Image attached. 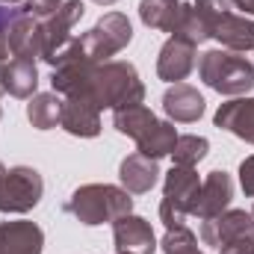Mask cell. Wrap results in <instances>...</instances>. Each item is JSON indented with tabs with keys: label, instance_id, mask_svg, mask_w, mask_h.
I'll list each match as a JSON object with an SVG mask.
<instances>
[{
	"label": "cell",
	"instance_id": "obj_1",
	"mask_svg": "<svg viewBox=\"0 0 254 254\" xmlns=\"http://www.w3.org/2000/svg\"><path fill=\"white\" fill-rule=\"evenodd\" d=\"M86 98L95 101L98 110H122V107H133L145 101V86L133 63L107 60L95 65Z\"/></svg>",
	"mask_w": 254,
	"mask_h": 254
},
{
	"label": "cell",
	"instance_id": "obj_2",
	"mask_svg": "<svg viewBox=\"0 0 254 254\" xmlns=\"http://www.w3.org/2000/svg\"><path fill=\"white\" fill-rule=\"evenodd\" d=\"M65 210L95 228V225H104V222H116L127 213H133V198L125 187H113V184H86L80 190L71 192V198L65 201Z\"/></svg>",
	"mask_w": 254,
	"mask_h": 254
},
{
	"label": "cell",
	"instance_id": "obj_3",
	"mask_svg": "<svg viewBox=\"0 0 254 254\" xmlns=\"http://www.w3.org/2000/svg\"><path fill=\"white\" fill-rule=\"evenodd\" d=\"M198 74L213 92L228 98L249 95L254 89V65L249 63L246 54L237 51H225V48L207 51L198 63Z\"/></svg>",
	"mask_w": 254,
	"mask_h": 254
},
{
	"label": "cell",
	"instance_id": "obj_4",
	"mask_svg": "<svg viewBox=\"0 0 254 254\" xmlns=\"http://www.w3.org/2000/svg\"><path fill=\"white\" fill-rule=\"evenodd\" d=\"M201 192V178L190 166H172L166 181H163V204H160V219L166 231L184 228L187 216L195 207V198Z\"/></svg>",
	"mask_w": 254,
	"mask_h": 254
},
{
	"label": "cell",
	"instance_id": "obj_5",
	"mask_svg": "<svg viewBox=\"0 0 254 254\" xmlns=\"http://www.w3.org/2000/svg\"><path fill=\"white\" fill-rule=\"evenodd\" d=\"M133 42V24L122 12H107L89 33L80 36V48L92 63H107Z\"/></svg>",
	"mask_w": 254,
	"mask_h": 254
},
{
	"label": "cell",
	"instance_id": "obj_6",
	"mask_svg": "<svg viewBox=\"0 0 254 254\" xmlns=\"http://www.w3.org/2000/svg\"><path fill=\"white\" fill-rule=\"evenodd\" d=\"M86 15V6L80 0H65L60 9H54L51 15L42 18V60L54 65L60 60L65 48L74 42L71 30L77 27V21Z\"/></svg>",
	"mask_w": 254,
	"mask_h": 254
},
{
	"label": "cell",
	"instance_id": "obj_7",
	"mask_svg": "<svg viewBox=\"0 0 254 254\" xmlns=\"http://www.w3.org/2000/svg\"><path fill=\"white\" fill-rule=\"evenodd\" d=\"M45 192V181L33 166H15L0 184V213H30Z\"/></svg>",
	"mask_w": 254,
	"mask_h": 254
},
{
	"label": "cell",
	"instance_id": "obj_8",
	"mask_svg": "<svg viewBox=\"0 0 254 254\" xmlns=\"http://www.w3.org/2000/svg\"><path fill=\"white\" fill-rule=\"evenodd\" d=\"M113 243H116V254H154L160 249L151 222L133 213L113 222Z\"/></svg>",
	"mask_w": 254,
	"mask_h": 254
},
{
	"label": "cell",
	"instance_id": "obj_9",
	"mask_svg": "<svg viewBox=\"0 0 254 254\" xmlns=\"http://www.w3.org/2000/svg\"><path fill=\"white\" fill-rule=\"evenodd\" d=\"M210 39H216L225 51H237V54H254V21L237 12H222L213 27H210Z\"/></svg>",
	"mask_w": 254,
	"mask_h": 254
},
{
	"label": "cell",
	"instance_id": "obj_10",
	"mask_svg": "<svg viewBox=\"0 0 254 254\" xmlns=\"http://www.w3.org/2000/svg\"><path fill=\"white\" fill-rule=\"evenodd\" d=\"M252 231H254L252 213H246V210H225V213H219L213 219H204L201 240L207 246H213V249H222V246H228V243H234V240H240V237H246Z\"/></svg>",
	"mask_w": 254,
	"mask_h": 254
},
{
	"label": "cell",
	"instance_id": "obj_11",
	"mask_svg": "<svg viewBox=\"0 0 254 254\" xmlns=\"http://www.w3.org/2000/svg\"><path fill=\"white\" fill-rule=\"evenodd\" d=\"M231 198H234V181H231V175L222 172V169H216V172H210L201 181V192L195 198L192 216H198L201 222L204 219H213V216H219V213L228 210Z\"/></svg>",
	"mask_w": 254,
	"mask_h": 254
},
{
	"label": "cell",
	"instance_id": "obj_12",
	"mask_svg": "<svg viewBox=\"0 0 254 254\" xmlns=\"http://www.w3.org/2000/svg\"><path fill=\"white\" fill-rule=\"evenodd\" d=\"M195 45L184 42V39H169L163 48H160V57H157V77L166 80V83H181L192 74V68L198 63L195 57Z\"/></svg>",
	"mask_w": 254,
	"mask_h": 254
},
{
	"label": "cell",
	"instance_id": "obj_13",
	"mask_svg": "<svg viewBox=\"0 0 254 254\" xmlns=\"http://www.w3.org/2000/svg\"><path fill=\"white\" fill-rule=\"evenodd\" d=\"M60 127L65 133H71V136L95 139L101 133V110L89 98H65Z\"/></svg>",
	"mask_w": 254,
	"mask_h": 254
},
{
	"label": "cell",
	"instance_id": "obj_14",
	"mask_svg": "<svg viewBox=\"0 0 254 254\" xmlns=\"http://www.w3.org/2000/svg\"><path fill=\"white\" fill-rule=\"evenodd\" d=\"M163 110L172 122H184L192 125L204 116V98L201 92L190 83H172L163 95Z\"/></svg>",
	"mask_w": 254,
	"mask_h": 254
},
{
	"label": "cell",
	"instance_id": "obj_15",
	"mask_svg": "<svg viewBox=\"0 0 254 254\" xmlns=\"http://www.w3.org/2000/svg\"><path fill=\"white\" fill-rule=\"evenodd\" d=\"M216 127L234 133L237 139L254 145V98H234L228 104H222L213 116Z\"/></svg>",
	"mask_w": 254,
	"mask_h": 254
},
{
	"label": "cell",
	"instance_id": "obj_16",
	"mask_svg": "<svg viewBox=\"0 0 254 254\" xmlns=\"http://www.w3.org/2000/svg\"><path fill=\"white\" fill-rule=\"evenodd\" d=\"M9 51L18 60L42 57V18L39 15L27 12L9 24Z\"/></svg>",
	"mask_w": 254,
	"mask_h": 254
},
{
	"label": "cell",
	"instance_id": "obj_17",
	"mask_svg": "<svg viewBox=\"0 0 254 254\" xmlns=\"http://www.w3.org/2000/svg\"><path fill=\"white\" fill-rule=\"evenodd\" d=\"M119 181H122V187H125L130 195H145V192H151L157 187V181H160V166H157V160H151V157H145V154H130L122 160V166H119Z\"/></svg>",
	"mask_w": 254,
	"mask_h": 254
},
{
	"label": "cell",
	"instance_id": "obj_18",
	"mask_svg": "<svg viewBox=\"0 0 254 254\" xmlns=\"http://www.w3.org/2000/svg\"><path fill=\"white\" fill-rule=\"evenodd\" d=\"M45 234L36 222H0V254H42Z\"/></svg>",
	"mask_w": 254,
	"mask_h": 254
},
{
	"label": "cell",
	"instance_id": "obj_19",
	"mask_svg": "<svg viewBox=\"0 0 254 254\" xmlns=\"http://www.w3.org/2000/svg\"><path fill=\"white\" fill-rule=\"evenodd\" d=\"M3 83H6V92L12 98H21V101H30L39 89V68L36 60H18L12 57V63L3 68Z\"/></svg>",
	"mask_w": 254,
	"mask_h": 254
},
{
	"label": "cell",
	"instance_id": "obj_20",
	"mask_svg": "<svg viewBox=\"0 0 254 254\" xmlns=\"http://www.w3.org/2000/svg\"><path fill=\"white\" fill-rule=\"evenodd\" d=\"M157 122H160V119H157L145 104H133V107L113 110V127H116L122 136H130L133 142H139Z\"/></svg>",
	"mask_w": 254,
	"mask_h": 254
},
{
	"label": "cell",
	"instance_id": "obj_21",
	"mask_svg": "<svg viewBox=\"0 0 254 254\" xmlns=\"http://www.w3.org/2000/svg\"><path fill=\"white\" fill-rule=\"evenodd\" d=\"M63 98L57 92H39L27 104V119L36 130H54L63 119Z\"/></svg>",
	"mask_w": 254,
	"mask_h": 254
},
{
	"label": "cell",
	"instance_id": "obj_22",
	"mask_svg": "<svg viewBox=\"0 0 254 254\" xmlns=\"http://www.w3.org/2000/svg\"><path fill=\"white\" fill-rule=\"evenodd\" d=\"M178 15H181V0H142L139 3V18L151 30L175 33Z\"/></svg>",
	"mask_w": 254,
	"mask_h": 254
},
{
	"label": "cell",
	"instance_id": "obj_23",
	"mask_svg": "<svg viewBox=\"0 0 254 254\" xmlns=\"http://www.w3.org/2000/svg\"><path fill=\"white\" fill-rule=\"evenodd\" d=\"M175 142H178V130L172 122H157L136 145H139V154L151 157V160H160V157H169L175 151Z\"/></svg>",
	"mask_w": 254,
	"mask_h": 254
},
{
	"label": "cell",
	"instance_id": "obj_24",
	"mask_svg": "<svg viewBox=\"0 0 254 254\" xmlns=\"http://www.w3.org/2000/svg\"><path fill=\"white\" fill-rule=\"evenodd\" d=\"M175 39H184V42H190V45H204L207 39H210V30H207V24H204V18L198 15V9L192 6V3H181V15H178V24H175V33H172Z\"/></svg>",
	"mask_w": 254,
	"mask_h": 254
},
{
	"label": "cell",
	"instance_id": "obj_25",
	"mask_svg": "<svg viewBox=\"0 0 254 254\" xmlns=\"http://www.w3.org/2000/svg\"><path fill=\"white\" fill-rule=\"evenodd\" d=\"M207 151H210V142H207L204 136L187 133V136H178L175 151H172L169 157L175 160V166H190V169H195V166L207 157Z\"/></svg>",
	"mask_w": 254,
	"mask_h": 254
},
{
	"label": "cell",
	"instance_id": "obj_26",
	"mask_svg": "<svg viewBox=\"0 0 254 254\" xmlns=\"http://www.w3.org/2000/svg\"><path fill=\"white\" fill-rule=\"evenodd\" d=\"M160 249H163V254H204V252H198V237L192 234L187 225L166 231V237L160 240Z\"/></svg>",
	"mask_w": 254,
	"mask_h": 254
},
{
	"label": "cell",
	"instance_id": "obj_27",
	"mask_svg": "<svg viewBox=\"0 0 254 254\" xmlns=\"http://www.w3.org/2000/svg\"><path fill=\"white\" fill-rule=\"evenodd\" d=\"M240 187L249 198H254V157H246L240 163Z\"/></svg>",
	"mask_w": 254,
	"mask_h": 254
},
{
	"label": "cell",
	"instance_id": "obj_28",
	"mask_svg": "<svg viewBox=\"0 0 254 254\" xmlns=\"http://www.w3.org/2000/svg\"><path fill=\"white\" fill-rule=\"evenodd\" d=\"M219 252L222 254H254V231L246 234V237H240V240H234V243H228V246H222Z\"/></svg>",
	"mask_w": 254,
	"mask_h": 254
},
{
	"label": "cell",
	"instance_id": "obj_29",
	"mask_svg": "<svg viewBox=\"0 0 254 254\" xmlns=\"http://www.w3.org/2000/svg\"><path fill=\"white\" fill-rule=\"evenodd\" d=\"M65 0H30V12L33 15H39V18H45V15H51L54 9H60Z\"/></svg>",
	"mask_w": 254,
	"mask_h": 254
},
{
	"label": "cell",
	"instance_id": "obj_30",
	"mask_svg": "<svg viewBox=\"0 0 254 254\" xmlns=\"http://www.w3.org/2000/svg\"><path fill=\"white\" fill-rule=\"evenodd\" d=\"M9 30H0V71L9 65Z\"/></svg>",
	"mask_w": 254,
	"mask_h": 254
},
{
	"label": "cell",
	"instance_id": "obj_31",
	"mask_svg": "<svg viewBox=\"0 0 254 254\" xmlns=\"http://www.w3.org/2000/svg\"><path fill=\"white\" fill-rule=\"evenodd\" d=\"M18 15H27V12H21V9H3V6H0V30H9V24H12Z\"/></svg>",
	"mask_w": 254,
	"mask_h": 254
},
{
	"label": "cell",
	"instance_id": "obj_32",
	"mask_svg": "<svg viewBox=\"0 0 254 254\" xmlns=\"http://www.w3.org/2000/svg\"><path fill=\"white\" fill-rule=\"evenodd\" d=\"M234 9H240L246 18H254V0H231Z\"/></svg>",
	"mask_w": 254,
	"mask_h": 254
},
{
	"label": "cell",
	"instance_id": "obj_33",
	"mask_svg": "<svg viewBox=\"0 0 254 254\" xmlns=\"http://www.w3.org/2000/svg\"><path fill=\"white\" fill-rule=\"evenodd\" d=\"M3 9H21V12H30V0H0Z\"/></svg>",
	"mask_w": 254,
	"mask_h": 254
},
{
	"label": "cell",
	"instance_id": "obj_34",
	"mask_svg": "<svg viewBox=\"0 0 254 254\" xmlns=\"http://www.w3.org/2000/svg\"><path fill=\"white\" fill-rule=\"evenodd\" d=\"M92 3H98V6H113V3H119V0H92Z\"/></svg>",
	"mask_w": 254,
	"mask_h": 254
},
{
	"label": "cell",
	"instance_id": "obj_35",
	"mask_svg": "<svg viewBox=\"0 0 254 254\" xmlns=\"http://www.w3.org/2000/svg\"><path fill=\"white\" fill-rule=\"evenodd\" d=\"M6 95V83H3V71H0V98Z\"/></svg>",
	"mask_w": 254,
	"mask_h": 254
},
{
	"label": "cell",
	"instance_id": "obj_36",
	"mask_svg": "<svg viewBox=\"0 0 254 254\" xmlns=\"http://www.w3.org/2000/svg\"><path fill=\"white\" fill-rule=\"evenodd\" d=\"M6 172H9V169H6V166L0 163V184H3V178H6Z\"/></svg>",
	"mask_w": 254,
	"mask_h": 254
},
{
	"label": "cell",
	"instance_id": "obj_37",
	"mask_svg": "<svg viewBox=\"0 0 254 254\" xmlns=\"http://www.w3.org/2000/svg\"><path fill=\"white\" fill-rule=\"evenodd\" d=\"M252 219H254V207H252Z\"/></svg>",
	"mask_w": 254,
	"mask_h": 254
},
{
	"label": "cell",
	"instance_id": "obj_38",
	"mask_svg": "<svg viewBox=\"0 0 254 254\" xmlns=\"http://www.w3.org/2000/svg\"><path fill=\"white\" fill-rule=\"evenodd\" d=\"M0 119H3V110H0Z\"/></svg>",
	"mask_w": 254,
	"mask_h": 254
}]
</instances>
